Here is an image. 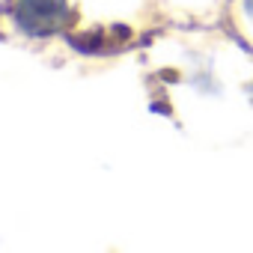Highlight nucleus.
<instances>
[{
  "mask_svg": "<svg viewBox=\"0 0 253 253\" xmlns=\"http://www.w3.org/2000/svg\"><path fill=\"white\" fill-rule=\"evenodd\" d=\"M18 21L27 30L48 33L66 15V0H18Z\"/></svg>",
  "mask_w": 253,
  "mask_h": 253,
  "instance_id": "obj_1",
  "label": "nucleus"
}]
</instances>
